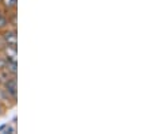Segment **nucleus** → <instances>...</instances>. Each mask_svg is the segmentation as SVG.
<instances>
[{"mask_svg": "<svg viewBox=\"0 0 152 134\" xmlns=\"http://www.w3.org/2000/svg\"><path fill=\"white\" fill-rule=\"evenodd\" d=\"M1 3H4L7 8H12L16 6V0H1Z\"/></svg>", "mask_w": 152, "mask_h": 134, "instance_id": "obj_3", "label": "nucleus"}, {"mask_svg": "<svg viewBox=\"0 0 152 134\" xmlns=\"http://www.w3.org/2000/svg\"><path fill=\"white\" fill-rule=\"evenodd\" d=\"M4 39L8 45L11 46H16V33L15 31H7L4 34Z\"/></svg>", "mask_w": 152, "mask_h": 134, "instance_id": "obj_1", "label": "nucleus"}, {"mask_svg": "<svg viewBox=\"0 0 152 134\" xmlns=\"http://www.w3.org/2000/svg\"><path fill=\"white\" fill-rule=\"evenodd\" d=\"M4 67H6V61H4L3 58L0 57V69H3Z\"/></svg>", "mask_w": 152, "mask_h": 134, "instance_id": "obj_6", "label": "nucleus"}, {"mask_svg": "<svg viewBox=\"0 0 152 134\" xmlns=\"http://www.w3.org/2000/svg\"><path fill=\"white\" fill-rule=\"evenodd\" d=\"M4 131H10V133H14V129L12 127H10V126H3V127L0 129V133H4Z\"/></svg>", "mask_w": 152, "mask_h": 134, "instance_id": "obj_4", "label": "nucleus"}, {"mask_svg": "<svg viewBox=\"0 0 152 134\" xmlns=\"http://www.w3.org/2000/svg\"><path fill=\"white\" fill-rule=\"evenodd\" d=\"M0 3H1V0H0Z\"/></svg>", "mask_w": 152, "mask_h": 134, "instance_id": "obj_7", "label": "nucleus"}, {"mask_svg": "<svg viewBox=\"0 0 152 134\" xmlns=\"http://www.w3.org/2000/svg\"><path fill=\"white\" fill-rule=\"evenodd\" d=\"M7 25V18L3 15H0V27H4Z\"/></svg>", "mask_w": 152, "mask_h": 134, "instance_id": "obj_5", "label": "nucleus"}, {"mask_svg": "<svg viewBox=\"0 0 152 134\" xmlns=\"http://www.w3.org/2000/svg\"><path fill=\"white\" fill-rule=\"evenodd\" d=\"M6 88H7V91H8L10 93L12 96H16V81L14 79H11V80H8L6 83Z\"/></svg>", "mask_w": 152, "mask_h": 134, "instance_id": "obj_2", "label": "nucleus"}]
</instances>
